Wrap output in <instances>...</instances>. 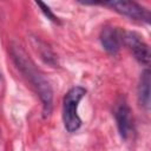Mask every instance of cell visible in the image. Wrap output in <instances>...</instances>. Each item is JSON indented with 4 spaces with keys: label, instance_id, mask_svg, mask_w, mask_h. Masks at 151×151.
Masks as SVG:
<instances>
[{
    "label": "cell",
    "instance_id": "obj_2",
    "mask_svg": "<svg viewBox=\"0 0 151 151\" xmlns=\"http://www.w3.org/2000/svg\"><path fill=\"white\" fill-rule=\"evenodd\" d=\"M86 88L83 86L71 87L63 99V122L67 132L73 133L81 126V118L78 114V106L80 100L85 97Z\"/></svg>",
    "mask_w": 151,
    "mask_h": 151
},
{
    "label": "cell",
    "instance_id": "obj_9",
    "mask_svg": "<svg viewBox=\"0 0 151 151\" xmlns=\"http://www.w3.org/2000/svg\"><path fill=\"white\" fill-rule=\"evenodd\" d=\"M35 5L37 6H39L40 7V11L44 13V15L48 19V20H51L52 22H54V24H61L60 22V19L52 12V9L46 5V4H44V2H41V1H35Z\"/></svg>",
    "mask_w": 151,
    "mask_h": 151
},
{
    "label": "cell",
    "instance_id": "obj_8",
    "mask_svg": "<svg viewBox=\"0 0 151 151\" xmlns=\"http://www.w3.org/2000/svg\"><path fill=\"white\" fill-rule=\"evenodd\" d=\"M38 46H37V51H39V54H40V58L48 65H52V66H55L58 65V61H57V58H55V54L53 53V51L44 42V41H40L38 40Z\"/></svg>",
    "mask_w": 151,
    "mask_h": 151
},
{
    "label": "cell",
    "instance_id": "obj_6",
    "mask_svg": "<svg viewBox=\"0 0 151 151\" xmlns=\"http://www.w3.org/2000/svg\"><path fill=\"white\" fill-rule=\"evenodd\" d=\"M124 31L113 25H106L101 28L99 34V40L103 48L109 54H117L123 45Z\"/></svg>",
    "mask_w": 151,
    "mask_h": 151
},
{
    "label": "cell",
    "instance_id": "obj_5",
    "mask_svg": "<svg viewBox=\"0 0 151 151\" xmlns=\"http://www.w3.org/2000/svg\"><path fill=\"white\" fill-rule=\"evenodd\" d=\"M114 119L117 129L122 139H127L133 131V116L132 111L124 98H120L114 107Z\"/></svg>",
    "mask_w": 151,
    "mask_h": 151
},
{
    "label": "cell",
    "instance_id": "obj_3",
    "mask_svg": "<svg viewBox=\"0 0 151 151\" xmlns=\"http://www.w3.org/2000/svg\"><path fill=\"white\" fill-rule=\"evenodd\" d=\"M104 6L110 7L112 11L127 17L132 20L137 21H143L149 24L150 22V12L146 9L144 6L139 5L138 2L134 1H125V0H117V1H109V2H103Z\"/></svg>",
    "mask_w": 151,
    "mask_h": 151
},
{
    "label": "cell",
    "instance_id": "obj_4",
    "mask_svg": "<svg viewBox=\"0 0 151 151\" xmlns=\"http://www.w3.org/2000/svg\"><path fill=\"white\" fill-rule=\"evenodd\" d=\"M123 44L130 50L133 58L142 65L149 66L150 64V48L149 45L144 41L143 37H140L136 32H124Z\"/></svg>",
    "mask_w": 151,
    "mask_h": 151
},
{
    "label": "cell",
    "instance_id": "obj_7",
    "mask_svg": "<svg viewBox=\"0 0 151 151\" xmlns=\"http://www.w3.org/2000/svg\"><path fill=\"white\" fill-rule=\"evenodd\" d=\"M137 98L138 103L142 109L145 111H149L150 109V71L149 68H145L138 81L137 86Z\"/></svg>",
    "mask_w": 151,
    "mask_h": 151
},
{
    "label": "cell",
    "instance_id": "obj_1",
    "mask_svg": "<svg viewBox=\"0 0 151 151\" xmlns=\"http://www.w3.org/2000/svg\"><path fill=\"white\" fill-rule=\"evenodd\" d=\"M11 55L18 70L31 83L32 87L39 96L42 104L44 117L50 116L53 107V91L48 80L45 78L44 73L37 67L35 63L31 59V57L26 53V51L21 46L12 44Z\"/></svg>",
    "mask_w": 151,
    "mask_h": 151
}]
</instances>
